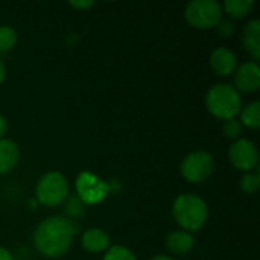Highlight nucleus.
Instances as JSON below:
<instances>
[{"instance_id":"a211bd4d","label":"nucleus","mask_w":260,"mask_h":260,"mask_svg":"<svg viewBox=\"0 0 260 260\" xmlns=\"http://www.w3.org/2000/svg\"><path fill=\"white\" fill-rule=\"evenodd\" d=\"M18 35L11 26H0V53L9 52L17 44Z\"/></svg>"},{"instance_id":"7ed1b4c3","label":"nucleus","mask_w":260,"mask_h":260,"mask_svg":"<svg viewBox=\"0 0 260 260\" xmlns=\"http://www.w3.org/2000/svg\"><path fill=\"white\" fill-rule=\"evenodd\" d=\"M206 107L210 114L227 120L236 117L242 110L241 93L230 84H215L206 94Z\"/></svg>"},{"instance_id":"f257e3e1","label":"nucleus","mask_w":260,"mask_h":260,"mask_svg":"<svg viewBox=\"0 0 260 260\" xmlns=\"http://www.w3.org/2000/svg\"><path fill=\"white\" fill-rule=\"evenodd\" d=\"M78 232V222L64 216H50L37 225L34 232V245L43 256L58 259L70 251Z\"/></svg>"},{"instance_id":"4468645a","label":"nucleus","mask_w":260,"mask_h":260,"mask_svg":"<svg viewBox=\"0 0 260 260\" xmlns=\"http://www.w3.org/2000/svg\"><path fill=\"white\" fill-rule=\"evenodd\" d=\"M242 44L253 61L260 59V21L251 20L245 24L242 32Z\"/></svg>"},{"instance_id":"dca6fc26","label":"nucleus","mask_w":260,"mask_h":260,"mask_svg":"<svg viewBox=\"0 0 260 260\" xmlns=\"http://www.w3.org/2000/svg\"><path fill=\"white\" fill-rule=\"evenodd\" d=\"M222 6V11H225L229 14V17L232 18H244L247 17L253 6H254V2L253 0H225Z\"/></svg>"},{"instance_id":"6ab92c4d","label":"nucleus","mask_w":260,"mask_h":260,"mask_svg":"<svg viewBox=\"0 0 260 260\" xmlns=\"http://www.w3.org/2000/svg\"><path fill=\"white\" fill-rule=\"evenodd\" d=\"M260 186V174L259 171H253V172H247L244 174V177L241 178V189L242 192L251 195L256 193Z\"/></svg>"},{"instance_id":"1a4fd4ad","label":"nucleus","mask_w":260,"mask_h":260,"mask_svg":"<svg viewBox=\"0 0 260 260\" xmlns=\"http://www.w3.org/2000/svg\"><path fill=\"white\" fill-rule=\"evenodd\" d=\"M239 93H253L260 87V67L256 61H247L235 70V85Z\"/></svg>"},{"instance_id":"9b49d317","label":"nucleus","mask_w":260,"mask_h":260,"mask_svg":"<svg viewBox=\"0 0 260 260\" xmlns=\"http://www.w3.org/2000/svg\"><path fill=\"white\" fill-rule=\"evenodd\" d=\"M81 245L88 253H93V254L104 253L110 248V236L107 235L105 230L98 229V227H91L82 233Z\"/></svg>"},{"instance_id":"f03ea898","label":"nucleus","mask_w":260,"mask_h":260,"mask_svg":"<svg viewBox=\"0 0 260 260\" xmlns=\"http://www.w3.org/2000/svg\"><path fill=\"white\" fill-rule=\"evenodd\" d=\"M172 215L181 230L193 233L200 232L209 218V207L203 198L195 193L180 195L172 206Z\"/></svg>"},{"instance_id":"20e7f679","label":"nucleus","mask_w":260,"mask_h":260,"mask_svg":"<svg viewBox=\"0 0 260 260\" xmlns=\"http://www.w3.org/2000/svg\"><path fill=\"white\" fill-rule=\"evenodd\" d=\"M69 180L64 174L58 171H50L44 174L35 187L37 201L46 207H56L61 206L69 193Z\"/></svg>"},{"instance_id":"0eeeda50","label":"nucleus","mask_w":260,"mask_h":260,"mask_svg":"<svg viewBox=\"0 0 260 260\" xmlns=\"http://www.w3.org/2000/svg\"><path fill=\"white\" fill-rule=\"evenodd\" d=\"M75 187L76 195L85 206H96L102 203L111 192V186L107 181L101 180L98 175L88 171H84L76 177Z\"/></svg>"},{"instance_id":"9d476101","label":"nucleus","mask_w":260,"mask_h":260,"mask_svg":"<svg viewBox=\"0 0 260 260\" xmlns=\"http://www.w3.org/2000/svg\"><path fill=\"white\" fill-rule=\"evenodd\" d=\"M210 67L218 76H230L238 69V56L229 47H216L210 55Z\"/></svg>"},{"instance_id":"423d86ee","label":"nucleus","mask_w":260,"mask_h":260,"mask_svg":"<svg viewBox=\"0 0 260 260\" xmlns=\"http://www.w3.org/2000/svg\"><path fill=\"white\" fill-rule=\"evenodd\" d=\"M215 171V158L207 151H193L187 154L180 166L183 178L192 184L206 181Z\"/></svg>"},{"instance_id":"6e6552de","label":"nucleus","mask_w":260,"mask_h":260,"mask_svg":"<svg viewBox=\"0 0 260 260\" xmlns=\"http://www.w3.org/2000/svg\"><path fill=\"white\" fill-rule=\"evenodd\" d=\"M229 160L236 169L245 174L253 172L259 165L257 146L248 139H238L229 149Z\"/></svg>"},{"instance_id":"b1692460","label":"nucleus","mask_w":260,"mask_h":260,"mask_svg":"<svg viewBox=\"0 0 260 260\" xmlns=\"http://www.w3.org/2000/svg\"><path fill=\"white\" fill-rule=\"evenodd\" d=\"M8 133V120L0 114V140L5 139V134Z\"/></svg>"},{"instance_id":"4be33fe9","label":"nucleus","mask_w":260,"mask_h":260,"mask_svg":"<svg viewBox=\"0 0 260 260\" xmlns=\"http://www.w3.org/2000/svg\"><path fill=\"white\" fill-rule=\"evenodd\" d=\"M216 29H218V32H219V35H221L222 38H229V37H232L233 32H235V24H233L232 20L222 18V20L218 23Z\"/></svg>"},{"instance_id":"412c9836","label":"nucleus","mask_w":260,"mask_h":260,"mask_svg":"<svg viewBox=\"0 0 260 260\" xmlns=\"http://www.w3.org/2000/svg\"><path fill=\"white\" fill-rule=\"evenodd\" d=\"M242 123L239 122L238 117H233V119H227L224 120L222 123V133L227 139H232V140H238L241 136H242Z\"/></svg>"},{"instance_id":"5701e85b","label":"nucleus","mask_w":260,"mask_h":260,"mask_svg":"<svg viewBox=\"0 0 260 260\" xmlns=\"http://www.w3.org/2000/svg\"><path fill=\"white\" fill-rule=\"evenodd\" d=\"M94 3L87 0V2H70V6H73L75 9H87V8H91Z\"/></svg>"},{"instance_id":"a878e982","label":"nucleus","mask_w":260,"mask_h":260,"mask_svg":"<svg viewBox=\"0 0 260 260\" xmlns=\"http://www.w3.org/2000/svg\"><path fill=\"white\" fill-rule=\"evenodd\" d=\"M5 76H6V67H5V64H3V61L0 59V84L3 82Z\"/></svg>"},{"instance_id":"39448f33","label":"nucleus","mask_w":260,"mask_h":260,"mask_svg":"<svg viewBox=\"0 0 260 260\" xmlns=\"http://www.w3.org/2000/svg\"><path fill=\"white\" fill-rule=\"evenodd\" d=\"M222 6L216 0H193L184 8L186 21L197 29L216 27L222 20Z\"/></svg>"},{"instance_id":"f3484780","label":"nucleus","mask_w":260,"mask_h":260,"mask_svg":"<svg viewBox=\"0 0 260 260\" xmlns=\"http://www.w3.org/2000/svg\"><path fill=\"white\" fill-rule=\"evenodd\" d=\"M241 123L250 129H259L260 126V104L259 101L250 102L241 110Z\"/></svg>"},{"instance_id":"f8f14e48","label":"nucleus","mask_w":260,"mask_h":260,"mask_svg":"<svg viewBox=\"0 0 260 260\" xmlns=\"http://www.w3.org/2000/svg\"><path fill=\"white\" fill-rule=\"evenodd\" d=\"M195 247V238L192 233L184 230H175L166 238V248L174 256H184Z\"/></svg>"},{"instance_id":"bb28decb","label":"nucleus","mask_w":260,"mask_h":260,"mask_svg":"<svg viewBox=\"0 0 260 260\" xmlns=\"http://www.w3.org/2000/svg\"><path fill=\"white\" fill-rule=\"evenodd\" d=\"M149 260H174L172 257H169V256H163V254H158V256H154L152 259Z\"/></svg>"},{"instance_id":"aec40b11","label":"nucleus","mask_w":260,"mask_h":260,"mask_svg":"<svg viewBox=\"0 0 260 260\" xmlns=\"http://www.w3.org/2000/svg\"><path fill=\"white\" fill-rule=\"evenodd\" d=\"M102 260H137L134 253L123 245H113L107 250Z\"/></svg>"},{"instance_id":"ddd939ff","label":"nucleus","mask_w":260,"mask_h":260,"mask_svg":"<svg viewBox=\"0 0 260 260\" xmlns=\"http://www.w3.org/2000/svg\"><path fill=\"white\" fill-rule=\"evenodd\" d=\"M20 148L11 139L0 140V175L9 174L18 165Z\"/></svg>"},{"instance_id":"2eb2a0df","label":"nucleus","mask_w":260,"mask_h":260,"mask_svg":"<svg viewBox=\"0 0 260 260\" xmlns=\"http://www.w3.org/2000/svg\"><path fill=\"white\" fill-rule=\"evenodd\" d=\"M85 209L87 206L81 201V198L75 193V195H69L66 198V201L62 203V212H64V218L76 222L78 219H81L85 215Z\"/></svg>"},{"instance_id":"393cba45","label":"nucleus","mask_w":260,"mask_h":260,"mask_svg":"<svg viewBox=\"0 0 260 260\" xmlns=\"http://www.w3.org/2000/svg\"><path fill=\"white\" fill-rule=\"evenodd\" d=\"M0 260H14V256L9 250L0 247Z\"/></svg>"}]
</instances>
